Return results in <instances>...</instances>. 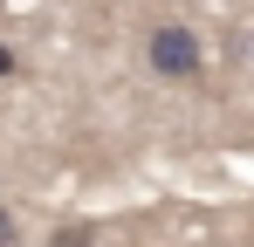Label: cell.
<instances>
[{
    "label": "cell",
    "instance_id": "cell-5",
    "mask_svg": "<svg viewBox=\"0 0 254 247\" xmlns=\"http://www.w3.org/2000/svg\"><path fill=\"white\" fill-rule=\"evenodd\" d=\"M248 247H254V241H248Z\"/></svg>",
    "mask_w": 254,
    "mask_h": 247
},
{
    "label": "cell",
    "instance_id": "cell-1",
    "mask_svg": "<svg viewBox=\"0 0 254 247\" xmlns=\"http://www.w3.org/2000/svg\"><path fill=\"white\" fill-rule=\"evenodd\" d=\"M144 62H151V76H165V82H192L199 69H206V48H199L192 28L158 21V28L144 35Z\"/></svg>",
    "mask_w": 254,
    "mask_h": 247
},
{
    "label": "cell",
    "instance_id": "cell-4",
    "mask_svg": "<svg viewBox=\"0 0 254 247\" xmlns=\"http://www.w3.org/2000/svg\"><path fill=\"white\" fill-rule=\"evenodd\" d=\"M0 247H14V220H7V206H0Z\"/></svg>",
    "mask_w": 254,
    "mask_h": 247
},
{
    "label": "cell",
    "instance_id": "cell-3",
    "mask_svg": "<svg viewBox=\"0 0 254 247\" xmlns=\"http://www.w3.org/2000/svg\"><path fill=\"white\" fill-rule=\"evenodd\" d=\"M14 69H21V62H14V48L0 41V76H14Z\"/></svg>",
    "mask_w": 254,
    "mask_h": 247
},
{
    "label": "cell",
    "instance_id": "cell-2",
    "mask_svg": "<svg viewBox=\"0 0 254 247\" xmlns=\"http://www.w3.org/2000/svg\"><path fill=\"white\" fill-rule=\"evenodd\" d=\"M48 247H96V241H89V227H55Z\"/></svg>",
    "mask_w": 254,
    "mask_h": 247
}]
</instances>
